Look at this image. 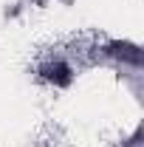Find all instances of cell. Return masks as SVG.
Wrapping results in <instances>:
<instances>
[{"instance_id": "obj_1", "label": "cell", "mask_w": 144, "mask_h": 147, "mask_svg": "<svg viewBox=\"0 0 144 147\" xmlns=\"http://www.w3.org/2000/svg\"><path fill=\"white\" fill-rule=\"evenodd\" d=\"M45 76L54 82V85H59V88H65L68 82H71V68L65 65V62H57V65H51L48 71H45Z\"/></svg>"}]
</instances>
